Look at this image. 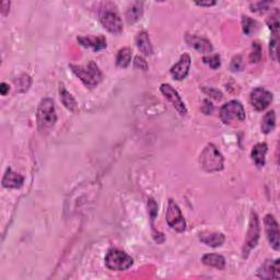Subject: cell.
Masks as SVG:
<instances>
[{
	"mask_svg": "<svg viewBox=\"0 0 280 280\" xmlns=\"http://www.w3.org/2000/svg\"><path fill=\"white\" fill-rule=\"evenodd\" d=\"M36 122L41 134H47L52 131L57 122V115L55 111V104L52 99L45 98L38 104L36 112Z\"/></svg>",
	"mask_w": 280,
	"mask_h": 280,
	"instance_id": "6da1fadb",
	"label": "cell"
},
{
	"mask_svg": "<svg viewBox=\"0 0 280 280\" xmlns=\"http://www.w3.org/2000/svg\"><path fill=\"white\" fill-rule=\"evenodd\" d=\"M199 164H201V168L204 171L209 173L219 172L223 169L224 159L221 152L213 143H208L201 153Z\"/></svg>",
	"mask_w": 280,
	"mask_h": 280,
	"instance_id": "7a4b0ae2",
	"label": "cell"
},
{
	"mask_svg": "<svg viewBox=\"0 0 280 280\" xmlns=\"http://www.w3.org/2000/svg\"><path fill=\"white\" fill-rule=\"evenodd\" d=\"M72 72L81 80L82 83L89 89L96 88L102 81L103 74L98 65L90 62L87 66H77V65H69Z\"/></svg>",
	"mask_w": 280,
	"mask_h": 280,
	"instance_id": "3957f363",
	"label": "cell"
},
{
	"mask_svg": "<svg viewBox=\"0 0 280 280\" xmlns=\"http://www.w3.org/2000/svg\"><path fill=\"white\" fill-rule=\"evenodd\" d=\"M134 264V259L121 249H109L105 257V265L112 271H127Z\"/></svg>",
	"mask_w": 280,
	"mask_h": 280,
	"instance_id": "277c9868",
	"label": "cell"
},
{
	"mask_svg": "<svg viewBox=\"0 0 280 280\" xmlns=\"http://www.w3.org/2000/svg\"><path fill=\"white\" fill-rule=\"evenodd\" d=\"M220 119L227 125L233 122H243L245 119V109L242 103L233 100L222 105V107L220 108Z\"/></svg>",
	"mask_w": 280,
	"mask_h": 280,
	"instance_id": "5b68a950",
	"label": "cell"
},
{
	"mask_svg": "<svg viewBox=\"0 0 280 280\" xmlns=\"http://www.w3.org/2000/svg\"><path fill=\"white\" fill-rule=\"evenodd\" d=\"M259 234H261V226H259V220L256 212L252 211L251 218H249V224L248 230L246 233V238H245L244 245H243V257H247L249 252L253 248L256 247L259 240Z\"/></svg>",
	"mask_w": 280,
	"mask_h": 280,
	"instance_id": "8992f818",
	"label": "cell"
},
{
	"mask_svg": "<svg viewBox=\"0 0 280 280\" xmlns=\"http://www.w3.org/2000/svg\"><path fill=\"white\" fill-rule=\"evenodd\" d=\"M167 222L170 227L177 232H184L186 230V222L178 205L173 199H170L166 213Z\"/></svg>",
	"mask_w": 280,
	"mask_h": 280,
	"instance_id": "52a82bcc",
	"label": "cell"
},
{
	"mask_svg": "<svg viewBox=\"0 0 280 280\" xmlns=\"http://www.w3.org/2000/svg\"><path fill=\"white\" fill-rule=\"evenodd\" d=\"M100 22H101L102 27L107 30L109 33L118 35L123 32V22L121 17L118 13L111 9H105L101 12L100 16Z\"/></svg>",
	"mask_w": 280,
	"mask_h": 280,
	"instance_id": "ba28073f",
	"label": "cell"
},
{
	"mask_svg": "<svg viewBox=\"0 0 280 280\" xmlns=\"http://www.w3.org/2000/svg\"><path fill=\"white\" fill-rule=\"evenodd\" d=\"M160 91H161L164 98H166L168 101L173 105V107L176 109L179 115H182V116H186L187 115L186 105H185V103L183 102L182 98L179 97L178 92L171 86V84H169V83L161 84V87H160Z\"/></svg>",
	"mask_w": 280,
	"mask_h": 280,
	"instance_id": "9c48e42d",
	"label": "cell"
},
{
	"mask_svg": "<svg viewBox=\"0 0 280 280\" xmlns=\"http://www.w3.org/2000/svg\"><path fill=\"white\" fill-rule=\"evenodd\" d=\"M249 101L254 109L261 112L269 106V104L273 101V93L269 92L265 88H255L252 90Z\"/></svg>",
	"mask_w": 280,
	"mask_h": 280,
	"instance_id": "30bf717a",
	"label": "cell"
},
{
	"mask_svg": "<svg viewBox=\"0 0 280 280\" xmlns=\"http://www.w3.org/2000/svg\"><path fill=\"white\" fill-rule=\"evenodd\" d=\"M264 224H265V229H266L267 239L269 243H271L272 247L274 249H276V251H279L280 233H279V226L278 222L276 221V219H275V217L272 216V214H267L264 219Z\"/></svg>",
	"mask_w": 280,
	"mask_h": 280,
	"instance_id": "8fae6325",
	"label": "cell"
},
{
	"mask_svg": "<svg viewBox=\"0 0 280 280\" xmlns=\"http://www.w3.org/2000/svg\"><path fill=\"white\" fill-rule=\"evenodd\" d=\"M191 65H192L191 56H189L188 54H183L181 58H179V61L174 65L171 70H170V72H171L172 77L175 80L181 81V80L187 77Z\"/></svg>",
	"mask_w": 280,
	"mask_h": 280,
	"instance_id": "7c38bea8",
	"label": "cell"
},
{
	"mask_svg": "<svg viewBox=\"0 0 280 280\" xmlns=\"http://www.w3.org/2000/svg\"><path fill=\"white\" fill-rule=\"evenodd\" d=\"M185 41H186V43L189 45V46H192L199 53L208 54V53H211L213 49L210 41H208L207 38L197 36V35L186 34L185 35Z\"/></svg>",
	"mask_w": 280,
	"mask_h": 280,
	"instance_id": "4fadbf2b",
	"label": "cell"
},
{
	"mask_svg": "<svg viewBox=\"0 0 280 280\" xmlns=\"http://www.w3.org/2000/svg\"><path fill=\"white\" fill-rule=\"evenodd\" d=\"M279 259L276 261H266L262 267L258 269L257 276L262 279H278L280 277V267Z\"/></svg>",
	"mask_w": 280,
	"mask_h": 280,
	"instance_id": "5bb4252c",
	"label": "cell"
},
{
	"mask_svg": "<svg viewBox=\"0 0 280 280\" xmlns=\"http://www.w3.org/2000/svg\"><path fill=\"white\" fill-rule=\"evenodd\" d=\"M78 42L81 46L92 48L96 52L106 48V38L103 35H99V36H80L78 37Z\"/></svg>",
	"mask_w": 280,
	"mask_h": 280,
	"instance_id": "9a60e30c",
	"label": "cell"
},
{
	"mask_svg": "<svg viewBox=\"0 0 280 280\" xmlns=\"http://www.w3.org/2000/svg\"><path fill=\"white\" fill-rule=\"evenodd\" d=\"M1 183L2 186L6 188H20L24 183V177L21 174L14 172L11 168H8Z\"/></svg>",
	"mask_w": 280,
	"mask_h": 280,
	"instance_id": "2e32d148",
	"label": "cell"
},
{
	"mask_svg": "<svg viewBox=\"0 0 280 280\" xmlns=\"http://www.w3.org/2000/svg\"><path fill=\"white\" fill-rule=\"evenodd\" d=\"M199 240L204 243L208 245L210 247H218L221 246V245L226 241V237L223 236L222 233L219 232H209V231H204L202 233L198 234Z\"/></svg>",
	"mask_w": 280,
	"mask_h": 280,
	"instance_id": "e0dca14e",
	"label": "cell"
},
{
	"mask_svg": "<svg viewBox=\"0 0 280 280\" xmlns=\"http://www.w3.org/2000/svg\"><path fill=\"white\" fill-rule=\"evenodd\" d=\"M268 147L265 142L256 143L252 149L251 157L253 162L255 163L258 169H262L265 166V162H266V153H267Z\"/></svg>",
	"mask_w": 280,
	"mask_h": 280,
	"instance_id": "ac0fdd59",
	"label": "cell"
},
{
	"mask_svg": "<svg viewBox=\"0 0 280 280\" xmlns=\"http://www.w3.org/2000/svg\"><path fill=\"white\" fill-rule=\"evenodd\" d=\"M136 45L139 51L146 55V56H150V55L153 54V47L151 42H150L149 34L146 31H141L137 34Z\"/></svg>",
	"mask_w": 280,
	"mask_h": 280,
	"instance_id": "d6986e66",
	"label": "cell"
},
{
	"mask_svg": "<svg viewBox=\"0 0 280 280\" xmlns=\"http://www.w3.org/2000/svg\"><path fill=\"white\" fill-rule=\"evenodd\" d=\"M59 96H61V101L64 104V106L70 112H77L78 109V103L76 99L72 97V94L67 91L64 84H59Z\"/></svg>",
	"mask_w": 280,
	"mask_h": 280,
	"instance_id": "ffe728a7",
	"label": "cell"
},
{
	"mask_svg": "<svg viewBox=\"0 0 280 280\" xmlns=\"http://www.w3.org/2000/svg\"><path fill=\"white\" fill-rule=\"evenodd\" d=\"M202 262L205 265H207V266L214 267L217 269H220V271H222V269H224V267H226V259H224L222 255H219L216 253L205 254L202 258Z\"/></svg>",
	"mask_w": 280,
	"mask_h": 280,
	"instance_id": "44dd1931",
	"label": "cell"
},
{
	"mask_svg": "<svg viewBox=\"0 0 280 280\" xmlns=\"http://www.w3.org/2000/svg\"><path fill=\"white\" fill-rule=\"evenodd\" d=\"M143 13V2L136 1L134 2L131 7L128 8L126 12V20L127 23L133 24L137 22L138 20L142 17Z\"/></svg>",
	"mask_w": 280,
	"mask_h": 280,
	"instance_id": "7402d4cb",
	"label": "cell"
},
{
	"mask_svg": "<svg viewBox=\"0 0 280 280\" xmlns=\"http://www.w3.org/2000/svg\"><path fill=\"white\" fill-rule=\"evenodd\" d=\"M275 126H276V115H275V111H269L265 114L262 119V132L267 135L274 131Z\"/></svg>",
	"mask_w": 280,
	"mask_h": 280,
	"instance_id": "603a6c76",
	"label": "cell"
},
{
	"mask_svg": "<svg viewBox=\"0 0 280 280\" xmlns=\"http://www.w3.org/2000/svg\"><path fill=\"white\" fill-rule=\"evenodd\" d=\"M132 49L129 47L119 49L116 57V65L119 68H127L129 66L132 62Z\"/></svg>",
	"mask_w": 280,
	"mask_h": 280,
	"instance_id": "cb8c5ba5",
	"label": "cell"
},
{
	"mask_svg": "<svg viewBox=\"0 0 280 280\" xmlns=\"http://www.w3.org/2000/svg\"><path fill=\"white\" fill-rule=\"evenodd\" d=\"M31 83H32L31 77L28 76V74H22V76H20L19 78L14 80V84H16L18 92L28 91L29 88L31 87Z\"/></svg>",
	"mask_w": 280,
	"mask_h": 280,
	"instance_id": "d4e9b609",
	"label": "cell"
},
{
	"mask_svg": "<svg viewBox=\"0 0 280 280\" xmlns=\"http://www.w3.org/2000/svg\"><path fill=\"white\" fill-rule=\"evenodd\" d=\"M266 23L268 28L272 30V34H279V10L277 8H275L271 16L268 17Z\"/></svg>",
	"mask_w": 280,
	"mask_h": 280,
	"instance_id": "484cf974",
	"label": "cell"
},
{
	"mask_svg": "<svg viewBox=\"0 0 280 280\" xmlns=\"http://www.w3.org/2000/svg\"><path fill=\"white\" fill-rule=\"evenodd\" d=\"M242 28H243V32L245 34L251 35L252 33L256 31L257 23L252 18H249L247 16H243L242 17Z\"/></svg>",
	"mask_w": 280,
	"mask_h": 280,
	"instance_id": "4316f807",
	"label": "cell"
},
{
	"mask_svg": "<svg viewBox=\"0 0 280 280\" xmlns=\"http://www.w3.org/2000/svg\"><path fill=\"white\" fill-rule=\"evenodd\" d=\"M262 59V46L258 42H253L252 52L249 54V63L257 64Z\"/></svg>",
	"mask_w": 280,
	"mask_h": 280,
	"instance_id": "83f0119b",
	"label": "cell"
},
{
	"mask_svg": "<svg viewBox=\"0 0 280 280\" xmlns=\"http://www.w3.org/2000/svg\"><path fill=\"white\" fill-rule=\"evenodd\" d=\"M278 34H273L271 43H269V52H271V56L275 62H278Z\"/></svg>",
	"mask_w": 280,
	"mask_h": 280,
	"instance_id": "f1b7e54d",
	"label": "cell"
},
{
	"mask_svg": "<svg viewBox=\"0 0 280 280\" xmlns=\"http://www.w3.org/2000/svg\"><path fill=\"white\" fill-rule=\"evenodd\" d=\"M271 6H272L271 1H258V2H253L249 4V8H251L253 12L263 13L265 11H267V10H269V7Z\"/></svg>",
	"mask_w": 280,
	"mask_h": 280,
	"instance_id": "f546056e",
	"label": "cell"
},
{
	"mask_svg": "<svg viewBox=\"0 0 280 280\" xmlns=\"http://www.w3.org/2000/svg\"><path fill=\"white\" fill-rule=\"evenodd\" d=\"M203 61L211 69H218L220 67V65H221V59H220V56L218 54L213 55V56L204 57Z\"/></svg>",
	"mask_w": 280,
	"mask_h": 280,
	"instance_id": "4dcf8cb0",
	"label": "cell"
},
{
	"mask_svg": "<svg viewBox=\"0 0 280 280\" xmlns=\"http://www.w3.org/2000/svg\"><path fill=\"white\" fill-rule=\"evenodd\" d=\"M243 67H244V64H243L242 57L240 56V55H238V56H234L231 62V65H230V68H231L232 71H241V70H243Z\"/></svg>",
	"mask_w": 280,
	"mask_h": 280,
	"instance_id": "1f68e13d",
	"label": "cell"
},
{
	"mask_svg": "<svg viewBox=\"0 0 280 280\" xmlns=\"http://www.w3.org/2000/svg\"><path fill=\"white\" fill-rule=\"evenodd\" d=\"M134 67L136 69L142 70V71H146V70H148V63L143 57L136 56L134 59Z\"/></svg>",
	"mask_w": 280,
	"mask_h": 280,
	"instance_id": "d6a6232c",
	"label": "cell"
},
{
	"mask_svg": "<svg viewBox=\"0 0 280 280\" xmlns=\"http://www.w3.org/2000/svg\"><path fill=\"white\" fill-rule=\"evenodd\" d=\"M148 208H149V214L151 217V220H154L158 213V205L153 201L152 198H150L148 201Z\"/></svg>",
	"mask_w": 280,
	"mask_h": 280,
	"instance_id": "836d02e7",
	"label": "cell"
},
{
	"mask_svg": "<svg viewBox=\"0 0 280 280\" xmlns=\"http://www.w3.org/2000/svg\"><path fill=\"white\" fill-rule=\"evenodd\" d=\"M203 90H204L205 93L209 94V96L211 97V98H213V99L221 100V98H222V93L220 92V91H218V90H216V89H213V88H210V89L209 88H204Z\"/></svg>",
	"mask_w": 280,
	"mask_h": 280,
	"instance_id": "e575fe53",
	"label": "cell"
},
{
	"mask_svg": "<svg viewBox=\"0 0 280 280\" xmlns=\"http://www.w3.org/2000/svg\"><path fill=\"white\" fill-rule=\"evenodd\" d=\"M202 111L206 115H210L213 112V105H212L211 102L209 101V100H204V101H203Z\"/></svg>",
	"mask_w": 280,
	"mask_h": 280,
	"instance_id": "d590c367",
	"label": "cell"
},
{
	"mask_svg": "<svg viewBox=\"0 0 280 280\" xmlns=\"http://www.w3.org/2000/svg\"><path fill=\"white\" fill-rule=\"evenodd\" d=\"M0 7H1V11L2 13V16H7L8 12H9V8H10V2L9 1H2L1 3H0Z\"/></svg>",
	"mask_w": 280,
	"mask_h": 280,
	"instance_id": "8d00e7d4",
	"label": "cell"
},
{
	"mask_svg": "<svg viewBox=\"0 0 280 280\" xmlns=\"http://www.w3.org/2000/svg\"><path fill=\"white\" fill-rule=\"evenodd\" d=\"M9 90H10V87H9V84H7L6 82H2L1 84H0V93H1V96L3 97L7 96Z\"/></svg>",
	"mask_w": 280,
	"mask_h": 280,
	"instance_id": "74e56055",
	"label": "cell"
},
{
	"mask_svg": "<svg viewBox=\"0 0 280 280\" xmlns=\"http://www.w3.org/2000/svg\"><path fill=\"white\" fill-rule=\"evenodd\" d=\"M197 4V6H201V7H211V6H214L217 2L216 1H210V0H208V1H197V2H195Z\"/></svg>",
	"mask_w": 280,
	"mask_h": 280,
	"instance_id": "f35d334b",
	"label": "cell"
}]
</instances>
